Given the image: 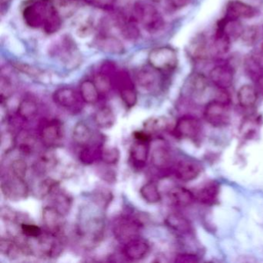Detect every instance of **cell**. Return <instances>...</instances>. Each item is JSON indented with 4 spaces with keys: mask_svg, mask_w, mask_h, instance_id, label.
<instances>
[{
    "mask_svg": "<svg viewBox=\"0 0 263 263\" xmlns=\"http://www.w3.org/2000/svg\"><path fill=\"white\" fill-rule=\"evenodd\" d=\"M77 231L83 246L86 249H92L98 246L104 238L105 224L101 216H87L81 220Z\"/></svg>",
    "mask_w": 263,
    "mask_h": 263,
    "instance_id": "cell-1",
    "label": "cell"
},
{
    "mask_svg": "<svg viewBox=\"0 0 263 263\" xmlns=\"http://www.w3.org/2000/svg\"><path fill=\"white\" fill-rule=\"evenodd\" d=\"M34 240V243L28 241L31 249L32 255H37L40 258H54L60 256L64 250V245L61 235L50 232H44L41 236Z\"/></svg>",
    "mask_w": 263,
    "mask_h": 263,
    "instance_id": "cell-2",
    "label": "cell"
},
{
    "mask_svg": "<svg viewBox=\"0 0 263 263\" xmlns=\"http://www.w3.org/2000/svg\"><path fill=\"white\" fill-rule=\"evenodd\" d=\"M133 16L147 31L155 33L164 27V18L156 7L146 2H137L134 6Z\"/></svg>",
    "mask_w": 263,
    "mask_h": 263,
    "instance_id": "cell-3",
    "label": "cell"
},
{
    "mask_svg": "<svg viewBox=\"0 0 263 263\" xmlns=\"http://www.w3.org/2000/svg\"><path fill=\"white\" fill-rule=\"evenodd\" d=\"M151 67L161 73L173 71L178 65L177 52L170 47H161L153 49L148 54Z\"/></svg>",
    "mask_w": 263,
    "mask_h": 263,
    "instance_id": "cell-4",
    "label": "cell"
},
{
    "mask_svg": "<svg viewBox=\"0 0 263 263\" xmlns=\"http://www.w3.org/2000/svg\"><path fill=\"white\" fill-rule=\"evenodd\" d=\"M229 104L214 99L206 104L204 118L211 125L215 127H224L230 122Z\"/></svg>",
    "mask_w": 263,
    "mask_h": 263,
    "instance_id": "cell-5",
    "label": "cell"
},
{
    "mask_svg": "<svg viewBox=\"0 0 263 263\" xmlns=\"http://www.w3.org/2000/svg\"><path fill=\"white\" fill-rule=\"evenodd\" d=\"M142 224L139 220L132 217H122L117 220L113 228V233L117 240L124 242L138 238Z\"/></svg>",
    "mask_w": 263,
    "mask_h": 263,
    "instance_id": "cell-6",
    "label": "cell"
},
{
    "mask_svg": "<svg viewBox=\"0 0 263 263\" xmlns=\"http://www.w3.org/2000/svg\"><path fill=\"white\" fill-rule=\"evenodd\" d=\"M50 5L45 0H35L24 7L23 17L26 24L31 28L43 27Z\"/></svg>",
    "mask_w": 263,
    "mask_h": 263,
    "instance_id": "cell-7",
    "label": "cell"
},
{
    "mask_svg": "<svg viewBox=\"0 0 263 263\" xmlns=\"http://www.w3.org/2000/svg\"><path fill=\"white\" fill-rule=\"evenodd\" d=\"M1 189L6 198L13 201L25 199L29 195L28 184L24 178H19L12 174L3 179Z\"/></svg>",
    "mask_w": 263,
    "mask_h": 263,
    "instance_id": "cell-8",
    "label": "cell"
},
{
    "mask_svg": "<svg viewBox=\"0 0 263 263\" xmlns=\"http://www.w3.org/2000/svg\"><path fill=\"white\" fill-rule=\"evenodd\" d=\"M40 135L44 145L50 148L57 147L64 139V126L59 120L44 121L41 125Z\"/></svg>",
    "mask_w": 263,
    "mask_h": 263,
    "instance_id": "cell-9",
    "label": "cell"
},
{
    "mask_svg": "<svg viewBox=\"0 0 263 263\" xmlns=\"http://www.w3.org/2000/svg\"><path fill=\"white\" fill-rule=\"evenodd\" d=\"M201 130L202 125L198 118L185 115L177 121L173 133L179 139L195 140L199 137Z\"/></svg>",
    "mask_w": 263,
    "mask_h": 263,
    "instance_id": "cell-10",
    "label": "cell"
},
{
    "mask_svg": "<svg viewBox=\"0 0 263 263\" xmlns=\"http://www.w3.org/2000/svg\"><path fill=\"white\" fill-rule=\"evenodd\" d=\"M64 217L53 206H45L42 211L43 224L45 230L61 236L64 232Z\"/></svg>",
    "mask_w": 263,
    "mask_h": 263,
    "instance_id": "cell-11",
    "label": "cell"
},
{
    "mask_svg": "<svg viewBox=\"0 0 263 263\" xmlns=\"http://www.w3.org/2000/svg\"><path fill=\"white\" fill-rule=\"evenodd\" d=\"M174 175L180 181H191L198 178L201 172V167L192 160H181L172 167Z\"/></svg>",
    "mask_w": 263,
    "mask_h": 263,
    "instance_id": "cell-12",
    "label": "cell"
},
{
    "mask_svg": "<svg viewBox=\"0 0 263 263\" xmlns=\"http://www.w3.org/2000/svg\"><path fill=\"white\" fill-rule=\"evenodd\" d=\"M209 78L217 88L228 89L233 82V69L229 64H218L211 70Z\"/></svg>",
    "mask_w": 263,
    "mask_h": 263,
    "instance_id": "cell-13",
    "label": "cell"
},
{
    "mask_svg": "<svg viewBox=\"0 0 263 263\" xmlns=\"http://www.w3.org/2000/svg\"><path fill=\"white\" fill-rule=\"evenodd\" d=\"M150 245L142 238H136L124 244L123 253L130 261H139L148 255Z\"/></svg>",
    "mask_w": 263,
    "mask_h": 263,
    "instance_id": "cell-14",
    "label": "cell"
},
{
    "mask_svg": "<svg viewBox=\"0 0 263 263\" xmlns=\"http://www.w3.org/2000/svg\"><path fill=\"white\" fill-rule=\"evenodd\" d=\"M209 87V81L202 73H195L189 77L184 86L185 95L192 99L201 98Z\"/></svg>",
    "mask_w": 263,
    "mask_h": 263,
    "instance_id": "cell-15",
    "label": "cell"
},
{
    "mask_svg": "<svg viewBox=\"0 0 263 263\" xmlns=\"http://www.w3.org/2000/svg\"><path fill=\"white\" fill-rule=\"evenodd\" d=\"M257 15V10L252 6L239 0H232L226 7V16L230 19H251Z\"/></svg>",
    "mask_w": 263,
    "mask_h": 263,
    "instance_id": "cell-16",
    "label": "cell"
},
{
    "mask_svg": "<svg viewBox=\"0 0 263 263\" xmlns=\"http://www.w3.org/2000/svg\"><path fill=\"white\" fill-rule=\"evenodd\" d=\"M150 143L135 141L130 149V161L135 168H143L147 164Z\"/></svg>",
    "mask_w": 263,
    "mask_h": 263,
    "instance_id": "cell-17",
    "label": "cell"
},
{
    "mask_svg": "<svg viewBox=\"0 0 263 263\" xmlns=\"http://www.w3.org/2000/svg\"><path fill=\"white\" fill-rule=\"evenodd\" d=\"M151 161L152 164L159 170L172 168L174 165L172 152L167 146L163 144L156 146L153 149Z\"/></svg>",
    "mask_w": 263,
    "mask_h": 263,
    "instance_id": "cell-18",
    "label": "cell"
},
{
    "mask_svg": "<svg viewBox=\"0 0 263 263\" xmlns=\"http://www.w3.org/2000/svg\"><path fill=\"white\" fill-rule=\"evenodd\" d=\"M161 73L151 66L150 68L141 69L137 73V82L140 87L146 90H153L161 84V79L159 76Z\"/></svg>",
    "mask_w": 263,
    "mask_h": 263,
    "instance_id": "cell-19",
    "label": "cell"
},
{
    "mask_svg": "<svg viewBox=\"0 0 263 263\" xmlns=\"http://www.w3.org/2000/svg\"><path fill=\"white\" fill-rule=\"evenodd\" d=\"M97 48L104 53L110 54H122L124 53V44L118 38L113 36H101L95 41Z\"/></svg>",
    "mask_w": 263,
    "mask_h": 263,
    "instance_id": "cell-20",
    "label": "cell"
},
{
    "mask_svg": "<svg viewBox=\"0 0 263 263\" xmlns=\"http://www.w3.org/2000/svg\"><path fill=\"white\" fill-rule=\"evenodd\" d=\"M55 104L66 109H72L78 104L77 92L70 87H61L53 93Z\"/></svg>",
    "mask_w": 263,
    "mask_h": 263,
    "instance_id": "cell-21",
    "label": "cell"
},
{
    "mask_svg": "<svg viewBox=\"0 0 263 263\" xmlns=\"http://www.w3.org/2000/svg\"><path fill=\"white\" fill-rule=\"evenodd\" d=\"M244 29L238 20L230 19L226 16L218 21L216 27V30L224 33L232 41L241 37Z\"/></svg>",
    "mask_w": 263,
    "mask_h": 263,
    "instance_id": "cell-22",
    "label": "cell"
},
{
    "mask_svg": "<svg viewBox=\"0 0 263 263\" xmlns=\"http://www.w3.org/2000/svg\"><path fill=\"white\" fill-rule=\"evenodd\" d=\"M218 193H219L218 184L214 181H209V182L204 183L196 191L195 197L199 202L202 204H212L217 201Z\"/></svg>",
    "mask_w": 263,
    "mask_h": 263,
    "instance_id": "cell-23",
    "label": "cell"
},
{
    "mask_svg": "<svg viewBox=\"0 0 263 263\" xmlns=\"http://www.w3.org/2000/svg\"><path fill=\"white\" fill-rule=\"evenodd\" d=\"M136 20L134 16H121L118 20V28L121 36L127 41H134L140 36V30L136 25Z\"/></svg>",
    "mask_w": 263,
    "mask_h": 263,
    "instance_id": "cell-24",
    "label": "cell"
},
{
    "mask_svg": "<svg viewBox=\"0 0 263 263\" xmlns=\"http://www.w3.org/2000/svg\"><path fill=\"white\" fill-rule=\"evenodd\" d=\"M165 224L172 231L180 235H187L192 232L190 221L181 214L172 213L165 218Z\"/></svg>",
    "mask_w": 263,
    "mask_h": 263,
    "instance_id": "cell-25",
    "label": "cell"
},
{
    "mask_svg": "<svg viewBox=\"0 0 263 263\" xmlns=\"http://www.w3.org/2000/svg\"><path fill=\"white\" fill-rule=\"evenodd\" d=\"M169 199L172 204L178 207H187L193 203L195 194L183 187H173L168 193Z\"/></svg>",
    "mask_w": 263,
    "mask_h": 263,
    "instance_id": "cell-26",
    "label": "cell"
},
{
    "mask_svg": "<svg viewBox=\"0 0 263 263\" xmlns=\"http://www.w3.org/2000/svg\"><path fill=\"white\" fill-rule=\"evenodd\" d=\"M92 138H93V133L87 124L83 121H80L78 124H75L72 132V138L75 144L81 147H85L90 144Z\"/></svg>",
    "mask_w": 263,
    "mask_h": 263,
    "instance_id": "cell-27",
    "label": "cell"
},
{
    "mask_svg": "<svg viewBox=\"0 0 263 263\" xmlns=\"http://www.w3.org/2000/svg\"><path fill=\"white\" fill-rule=\"evenodd\" d=\"M62 26L61 14L56 7L50 5L45 21L43 24V30L47 34L51 35L57 33Z\"/></svg>",
    "mask_w": 263,
    "mask_h": 263,
    "instance_id": "cell-28",
    "label": "cell"
},
{
    "mask_svg": "<svg viewBox=\"0 0 263 263\" xmlns=\"http://www.w3.org/2000/svg\"><path fill=\"white\" fill-rule=\"evenodd\" d=\"M232 41L220 30H215V35L212 38V43L209 45V50L217 56L224 55L228 53L230 49Z\"/></svg>",
    "mask_w": 263,
    "mask_h": 263,
    "instance_id": "cell-29",
    "label": "cell"
},
{
    "mask_svg": "<svg viewBox=\"0 0 263 263\" xmlns=\"http://www.w3.org/2000/svg\"><path fill=\"white\" fill-rule=\"evenodd\" d=\"M51 195H53L52 206H53L64 216L69 214L73 204L71 196L67 192L59 190V189L55 191Z\"/></svg>",
    "mask_w": 263,
    "mask_h": 263,
    "instance_id": "cell-30",
    "label": "cell"
},
{
    "mask_svg": "<svg viewBox=\"0 0 263 263\" xmlns=\"http://www.w3.org/2000/svg\"><path fill=\"white\" fill-rule=\"evenodd\" d=\"M95 121L97 126L101 129H110L116 122L115 112L110 107H101L95 115Z\"/></svg>",
    "mask_w": 263,
    "mask_h": 263,
    "instance_id": "cell-31",
    "label": "cell"
},
{
    "mask_svg": "<svg viewBox=\"0 0 263 263\" xmlns=\"http://www.w3.org/2000/svg\"><path fill=\"white\" fill-rule=\"evenodd\" d=\"M258 99V91L252 86H241L238 92V101L241 107L249 108L255 105Z\"/></svg>",
    "mask_w": 263,
    "mask_h": 263,
    "instance_id": "cell-32",
    "label": "cell"
},
{
    "mask_svg": "<svg viewBox=\"0 0 263 263\" xmlns=\"http://www.w3.org/2000/svg\"><path fill=\"white\" fill-rule=\"evenodd\" d=\"M80 95L84 102L89 104H93L98 102L100 92L98 91L93 81L86 80L83 81L80 86Z\"/></svg>",
    "mask_w": 263,
    "mask_h": 263,
    "instance_id": "cell-33",
    "label": "cell"
},
{
    "mask_svg": "<svg viewBox=\"0 0 263 263\" xmlns=\"http://www.w3.org/2000/svg\"><path fill=\"white\" fill-rule=\"evenodd\" d=\"M37 112V104L32 98H24L18 106V115L24 121H31L36 116Z\"/></svg>",
    "mask_w": 263,
    "mask_h": 263,
    "instance_id": "cell-34",
    "label": "cell"
},
{
    "mask_svg": "<svg viewBox=\"0 0 263 263\" xmlns=\"http://www.w3.org/2000/svg\"><path fill=\"white\" fill-rule=\"evenodd\" d=\"M58 164L56 155L52 152H45L38 158L35 170L39 174H46L53 170Z\"/></svg>",
    "mask_w": 263,
    "mask_h": 263,
    "instance_id": "cell-35",
    "label": "cell"
},
{
    "mask_svg": "<svg viewBox=\"0 0 263 263\" xmlns=\"http://www.w3.org/2000/svg\"><path fill=\"white\" fill-rule=\"evenodd\" d=\"M140 195L149 204H156L161 199L158 184L154 181L145 183L140 189Z\"/></svg>",
    "mask_w": 263,
    "mask_h": 263,
    "instance_id": "cell-36",
    "label": "cell"
},
{
    "mask_svg": "<svg viewBox=\"0 0 263 263\" xmlns=\"http://www.w3.org/2000/svg\"><path fill=\"white\" fill-rule=\"evenodd\" d=\"M208 43L202 35L195 37L189 46V53L194 59L201 60L206 58L209 51Z\"/></svg>",
    "mask_w": 263,
    "mask_h": 263,
    "instance_id": "cell-37",
    "label": "cell"
},
{
    "mask_svg": "<svg viewBox=\"0 0 263 263\" xmlns=\"http://www.w3.org/2000/svg\"><path fill=\"white\" fill-rule=\"evenodd\" d=\"M59 181L53 178H46L41 181L35 189V195L38 198H45L46 197L51 195L55 191L59 189Z\"/></svg>",
    "mask_w": 263,
    "mask_h": 263,
    "instance_id": "cell-38",
    "label": "cell"
},
{
    "mask_svg": "<svg viewBox=\"0 0 263 263\" xmlns=\"http://www.w3.org/2000/svg\"><path fill=\"white\" fill-rule=\"evenodd\" d=\"M102 147H98L96 146H92L90 144L85 146L80 154V158L81 161L86 164H91L95 162L98 158H101V152Z\"/></svg>",
    "mask_w": 263,
    "mask_h": 263,
    "instance_id": "cell-39",
    "label": "cell"
},
{
    "mask_svg": "<svg viewBox=\"0 0 263 263\" xmlns=\"http://www.w3.org/2000/svg\"><path fill=\"white\" fill-rule=\"evenodd\" d=\"M113 200V194L107 189H99L93 193V201L98 207L106 209Z\"/></svg>",
    "mask_w": 263,
    "mask_h": 263,
    "instance_id": "cell-40",
    "label": "cell"
},
{
    "mask_svg": "<svg viewBox=\"0 0 263 263\" xmlns=\"http://www.w3.org/2000/svg\"><path fill=\"white\" fill-rule=\"evenodd\" d=\"M121 152L116 147H102L101 152V159L103 162L110 165H115L119 161Z\"/></svg>",
    "mask_w": 263,
    "mask_h": 263,
    "instance_id": "cell-41",
    "label": "cell"
},
{
    "mask_svg": "<svg viewBox=\"0 0 263 263\" xmlns=\"http://www.w3.org/2000/svg\"><path fill=\"white\" fill-rule=\"evenodd\" d=\"M121 99L128 108L135 107L138 102V95L135 86L130 85L119 88Z\"/></svg>",
    "mask_w": 263,
    "mask_h": 263,
    "instance_id": "cell-42",
    "label": "cell"
},
{
    "mask_svg": "<svg viewBox=\"0 0 263 263\" xmlns=\"http://www.w3.org/2000/svg\"><path fill=\"white\" fill-rule=\"evenodd\" d=\"M168 121L164 117L151 118L144 123V127L146 130L151 134V132H161L168 128Z\"/></svg>",
    "mask_w": 263,
    "mask_h": 263,
    "instance_id": "cell-43",
    "label": "cell"
},
{
    "mask_svg": "<svg viewBox=\"0 0 263 263\" xmlns=\"http://www.w3.org/2000/svg\"><path fill=\"white\" fill-rule=\"evenodd\" d=\"M1 152L4 155H8L14 150L16 146V140L14 135L10 130H5L1 135Z\"/></svg>",
    "mask_w": 263,
    "mask_h": 263,
    "instance_id": "cell-44",
    "label": "cell"
},
{
    "mask_svg": "<svg viewBox=\"0 0 263 263\" xmlns=\"http://www.w3.org/2000/svg\"><path fill=\"white\" fill-rule=\"evenodd\" d=\"M95 85L100 93H107L111 89V80L107 73L101 72L95 75L93 79Z\"/></svg>",
    "mask_w": 263,
    "mask_h": 263,
    "instance_id": "cell-45",
    "label": "cell"
},
{
    "mask_svg": "<svg viewBox=\"0 0 263 263\" xmlns=\"http://www.w3.org/2000/svg\"><path fill=\"white\" fill-rule=\"evenodd\" d=\"M21 231L24 236L27 238H36L44 233L41 227L29 222L21 223Z\"/></svg>",
    "mask_w": 263,
    "mask_h": 263,
    "instance_id": "cell-46",
    "label": "cell"
},
{
    "mask_svg": "<svg viewBox=\"0 0 263 263\" xmlns=\"http://www.w3.org/2000/svg\"><path fill=\"white\" fill-rule=\"evenodd\" d=\"M13 93V84L8 78L1 76L0 78V95L1 102L4 103L8 98L12 96Z\"/></svg>",
    "mask_w": 263,
    "mask_h": 263,
    "instance_id": "cell-47",
    "label": "cell"
},
{
    "mask_svg": "<svg viewBox=\"0 0 263 263\" xmlns=\"http://www.w3.org/2000/svg\"><path fill=\"white\" fill-rule=\"evenodd\" d=\"M10 171L12 175L19 178H25L27 172V162L23 159L14 160L10 165Z\"/></svg>",
    "mask_w": 263,
    "mask_h": 263,
    "instance_id": "cell-48",
    "label": "cell"
},
{
    "mask_svg": "<svg viewBox=\"0 0 263 263\" xmlns=\"http://www.w3.org/2000/svg\"><path fill=\"white\" fill-rule=\"evenodd\" d=\"M13 66L16 70H19L21 73H25V74L33 77V78H37L43 74V72L40 69L36 68L33 66L24 64V63H15Z\"/></svg>",
    "mask_w": 263,
    "mask_h": 263,
    "instance_id": "cell-49",
    "label": "cell"
},
{
    "mask_svg": "<svg viewBox=\"0 0 263 263\" xmlns=\"http://www.w3.org/2000/svg\"><path fill=\"white\" fill-rule=\"evenodd\" d=\"M258 29L255 27H249L248 28L244 29L242 35H241V39L243 43L246 45L252 46L256 42L257 38H258Z\"/></svg>",
    "mask_w": 263,
    "mask_h": 263,
    "instance_id": "cell-50",
    "label": "cell"
},
{
    "mask_svg": "<svg viewBox=\"0 0 263 263\" xmlns=\"http://www.w3.org/2000/svg\"><path fill=\"white\" fill-rule=\"evenodd\" d=\"M1 217L7 223H15L18 221V214L11 208L6 206L1 209Z\"/></svg>",
    "mask_w": 263,
    "mask_h": 263,
    "instance_id": "cell-51",
    "label": "cell"
},
{
    "mask_svg": "<svg viewBox=\"0 0 263 263\" xmlns=\"http://www.w3.org/2000/svg\"><path fill=\"white\" fill-rule=\"evenodd\" d=\"M23 140L24 141H22L21 146H20L21 150L26 155L32 153L35 145V139L33 138V137L30 136V135H27Z\"/></svg>",
    "mask_w": 263,
    "mask_h": 263,
    "instance_id": "cell-52",
    "label": "cell"
},
{
    "mask_svg": "<svg viewBox=\"0 0 263 263\" xmlns=\"http://www.w3.org/2000/svg\"><path fill=\"white\" fill-rule=\"evenodd\" d=\"M199 261L196 255L191 253H181L175 257V262L178 263H196Z\"/></svg>",
    "mask_w": 263,
    "mask_h": 263,
    "instance_id": "cell-53",
    "label": "cell"
},
{
    "mask_svg": "<svg viewBox=\"0 0 263 263\" xmlns=\"http://www.w3.org/2000/svg\"><path fill=\"white\" fill-rule=\"evenodd\" d=\"M92 30H93V24L90 21H87L80 25L78 30V34L81 37H85L91 33Z\"/></svg>",
    "mask_w": 263,
    "mask_h": 263,
    "instance_id": "cell-54",
    "label": "cell"
},
{
    "mask_svg": "<svg viewBox=\"0 0 263 263\" xmlns=\"http://www.w3.org/2000/svg\"><path fill=\"white\" fill-rule=\"evenodd\" d=\"M134 138L135 141H144V142H151L152 135L147 130L145 132H136L134 133Z\"/></svg>",
    "mask_w": 263,
    "mask_h": 263,
    "instance_id": "cell-55",
    "label": "cell"
},
{
    "mask_svg": "<svg viewBox=\"0 0 263 263\" xmlns=\"http://www.w3.org/2000/svg\"><path fill=\"white\" fill-rule=\"evenodd\" d=\"M93 4L100 8L108 9L113 7L117 0H91Z\"/></svg>",
    "mask_w": 263,
    "mask_h": 263,
    "instance_id": "cell-56",
    "label": "cell"
},
{
    "mask_svg": "<svg viewBox=\"0 0 263 263\" xmlns=\"http://www.w3.org/2000/svg\"><path fill=\"white\" fill-rule=\"evenodd\" d=\"M167 1H168L169 5L175 10L184 8L191 2V0H167Z\"/></svg>",
    "mask_w": 263,
    "mask_h": 263,
    "instance_id": "cell-57",
    "label": "cell"
},
{
    "mask_svg": "<svg viewBox=\"0 0 263 263\" xmlns=\"http://www.w3.org/2000/svg\"><path fill=\"white\" fill-rule=\"evenodd\" d=\"M255 80L257 91L263 97V73L258 75Z\"/></svg>",
    "mask_w": 263,
    "mask_h": 263,
    "instance_id": "cell-58",
    "label": "cell"
},
{
    "mask_svg": "<svg viewBox=\"0 0 263 263\" xmlns=\"http://www.w3.org/2000/svg\"><path fill=\"white\" fill-rule=\"evenodd\" d=\"M12 0H0V3H1V7H2V9L4 8L5 6L8 5L10 2H11Z\"/></svg>",
    "mask_w": 263,
    "mask_h": 263,
    "instance_id": "cell-59",
    "label": "cell"
},
{
    "mask_svg": "<svg viewBox=\"0 0 263 263\" xmlns=\"http://www.w3.org/2000/svg\"><path fill=\"white\" fill-rule=\"evenodd\" d=\"M147 1H149V2L158 3L160 0H147Z\"/></svg>",
    "mask_w": 263,
    "mask_h": 263,
    "instance_id": "cell-60",
    "label": "cell"
}]
</instances>
